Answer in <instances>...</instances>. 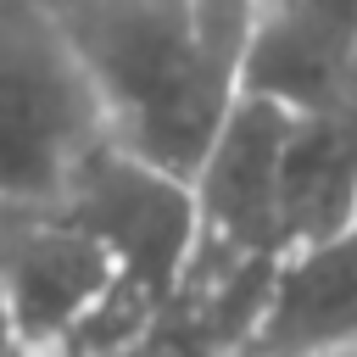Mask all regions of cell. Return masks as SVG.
<instances>
[{
	"label": "cell",
	"instance_id": "9",
	"mask_svg": "<svg viewBox=\"0 0 357 357\" xmlns=\"http://www.w3.org/2000/svg\"><path fill=\"white\" fill-rule=\"evenodd\" d=\"M318 357H357V346H340V351H318Z\"/></svg>",
	"mask_w": 357,
	"mask_h": 357
},
{
	"label": "cell",
	"instance_id": "6",
	"mask_svg": "<svg viewBox=\"0 0 357 357\" xmlns=\"http://www.w3.org/2000/svg\"><path fill=\"white\" fill-rule=\"evenodd\" d=\"M128 296L117 262L73 223H33L0 257V318L22 346H56Z\"/></svg>",
	"mask_w": 357,
	"mask_h": 357
},
{
	"label": "cell",
	"instance_id": "8",
	"mask_svg": "<svg viewBox=\"0 0 357 357\" xmlns=\"http://www.w3.org/2000/svg\"><path fill=\"white\" fill-rule=\"evenodd\" d=\"M357 229V100L290 117L279 162V251H307Z\"/></svg>",
	"mask_w": 357,
	"mask_h": 357
},
{
	"label": "cell",
	"instance_id": "5",
	"mask_svg": "<svg viewBox=\"0 0 357 357\" xmlns=\"http://www.w3.org/2000/svg\"><path fill=\"white\" fill-rule=\"evenodd\" d=\"M240 100L324 117L357 100V6H251Z\"/></svg>",
	"mask_w": 357,
	"mask_h": 357
},
{
	"label": "cell",
	"instance_id": "7",
	"mask_svg": "<svg viewBox=\"0 0 357 357\" xmlns=\"http://www.w3.org/2000/svg\"><path fill=\"white\" fill-rule=\"evenodd\" d=\"M357 346V229L273 262L240 357H318Z\"/></svg>",
	"mask_w": 357,
	"mask_h": 357
},
{
	"label": "cell",
	"instance_id": "4",
	"mask_svg": "<svg viewBox=\"0 0 357 357\" xmlns=\"http://www.w3.org/2000/svg\"><path fill=\"white\" fill-rule=\"evenodd\" d=\"M284 134L290 117L240 100L234 117L223 123L218 145L206 151L190 201H195V268H223V273H268L279 251V162H284Z\"/></svg>",
	"mask_w": 357,
	"mask_h": 357
},
{
	"label": "cell",
	"instance_id": "3",
	"mask_svg": "<svg viewBox=\"0 0 357 357\" xmlns=\"http://www.w3.org/2000/svg\"><path fill=\"white\" fill-rule=\"evenodd\" d=\"M100 145L95 106L39 11L28 39L0 50V195L56 201Z\"/></svg>",
	"mask_w": 357,
	"mask_h": 357
},
{
	"label": "cell",
	"instance_id": "1",
	"mask_svg": "<svg viewBox=\"0 0 357 357\" xmlns=\"http://www.w3.org/2000/svg\"><path fill=\"white\" fill-rule=\"evenodd\" d=\"M67 50L106 151L195 184L206 151L240 106V56L251 6L218 0H117L45 11Z\"/></svg>",
	"mask_w": 357,
	"mask_h": 357
},
{
	"label": "cell",
	"instance_id": "2",
	"mask_svg": "<svg viewBox=\"0 0 357 357\" xmlns=\"http://www.w3.org/2000/svg\"><path fill=\"white\" fill-rule=\"evenodd\" d=\"M56 218L84 229L123 273V290L139 307L167 301L195 262V201L190 184H173L117 151H89V162L56 195Z\"/></svg>",
	"mask_w": 357,
	"mask_h": 357
}]
</instances>
